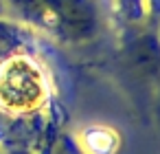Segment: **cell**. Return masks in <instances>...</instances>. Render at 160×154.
Returning <instances> with one entry per match:
<instances>
[{
    "mask_svg": "<svg viewBox=\"0 0 160 154\" xmlns=\"http://www.w3.org/2000/svg\"><path fill=\"white\" fill-rule=\"evenodd\" d=\"M48 101V79L40 62L16 53L0 62V110L11 117L38 112Z\"/></svg>",
    "mask_w": 160,
    "mask_h": 154,
    "instance_id": "cell-2",
    "label": "cell"
},
{
    "mask_svg": "<svg viewBox=\"0 0 160 154\" xmlns=\"http://www.w3.org/2000/svg\"><path fill=\"white\" fill-rule=\"evenodd\" d=\"M11 5L24 20L66 42H86L99 31L94 0H11Z\"/></svg>",
    "mask_w": 160,
    "mask_h": 154,
    "instance_id": "cell-1",
    "label": "cell"
}]
</instances>
